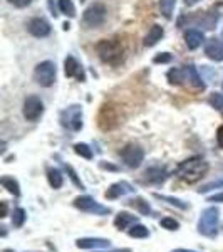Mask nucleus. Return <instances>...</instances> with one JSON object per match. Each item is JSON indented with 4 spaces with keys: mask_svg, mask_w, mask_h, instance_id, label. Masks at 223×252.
I'll return each instance as SVG.
<instances>
[{
    "mask_svg": "<svg viewBox=\"0 0 223 252\" xmlns=\"http://www.w3.org/2000/svg\"><path fill=\"white\" fill-rule=\"evenodd\" d=\"M208 172V163L201 157H193L181 161L176 168V175L186 184H195Z\"/></svg>",
    "mask_w": 223,
    "mask_h": 252,
    "instance_id": "f257e3e1",
    "label": "nucleus"
},
{
    "mask_svg": "<svg viewBox=\"0 0 223 252\" xmlns=\"http://www.w3.org/2000/svg\"><path fill=\"white\" fill-rule=\"evenodd\" d=\"M96 52L99 59L111 66H117L123 63L124 58V47L121 40L117 39H103L96 44Z\"/></svg>",
    "mask_w": 223,
    "mask_h": 252,
    "instance_id": "f03ea898",
    "label": "nucleus"
},
{
    "mask_svg": "<svg viewBox=\"0 0 223 252\" xmlns=\"http://www.w3.org/2000/svg\"><path fill=\"white\" fill-rule=\"evenodd\" d=\"M220 225V210L218 207H206L198 219V232L205 237H215Z\"/></svg>",
    "mask_w": 223,
    "mask_h": 252,
    "instance_id": "7ed1b4c3",
    "label": "nucleus"
},
{
    "mask_svg": "<svg viewBox=\"0 0 223 252\" xmlns=\"http://www.w3.org/2000/svg\"><path fill=\"white\" fill-rule=\"evenodd\" d=\"M56 74H57V69L52 61H42L34 69L35 83L42 88H51L56 83Z\"/></svg>",
    "mask_w": 223,
    "mask_h": 252,
    "instance_id": "20e7f679",
    "label": "nucleus"
},
{
    "mask_svg": "<svg viewBox=\"0 0 223 252\" xmlns=\"http://www.w3.org/2000/svg\"><path fill=\"white\" fill-rule=\"evenodd\" d=\"M104 20H106V7L101 2L89 5L83 14V24L87 29H97L99 26H103Z\"/></svg>",
    "mask_w": 223,
    "mask_h": 252,
    "instance_id": "39448f33",
    "label": "nucleus"
},
{
    "mask_svg": "<svg viewBox=\"0 0 223 252\" xmlns=\"http://www.w3.org/2000/svg\"><path fill=\"white\" fill-rule=\"evenodd\" d=\"M74 207L79 209L81 212L92 214V215H108L111 214V209L96 200V198L89 197V195H81L74 198Z\"/></svg>",
    "mask_w": 223,
    "mask_h": 252,
    "instance_id": "423d86ee",
    "label": "nucleus"
},
{
    "mask_svg": "<svg viewBox=\"0 0 223 252\" xmlns=\"http://www.w3.org/2000/svg\"><path fill=\"white\" fill-rule=\"evenodd\" d=\"M119 125V116H117V109L112 104H103L97 113V126L103 131H111Z\"/></svg>",
    "mask_w": 223,
    "mask_h": 252,
    "instance_id": "0eeeda50",
    "label": "nucleus"
},
{
    "mask_svg": "<svg viewBox=\"0 0 223 252\" xmlns=\"http://www.w3.org/2000/svg\"><path fill=\"white\" fill-rule=\"evenodd\" d=\"M119 157L123 160V163L129 166V168H138L144 160V150L136 143H128L119 152Z\"/></svg>",
    "mask_w": 223,
    "mask_h": 252,
    "instance_id": "6e6552de",
    "label": "nucleus"
},
{
    "mask_svg": "<svg viewBox=\"0 0 223 252\" xmlns=\"http://www.w3.org/2000/svg\"><path fill=\"white\" fill-rule=\"evenodd\" d=\"M22 113L24 118L30 123H35V121L40 120V116L44 115V103L40 101L39 96H27L24 99V106H22Z\"/></svg>",
    "mask_w": 223,
    "mask_h": 252,
    "instance_id": "1a4fd4ad",
    "label": "nucleus"
},
{
    "mask_svg": "<svg viewBox=\"0 0 223 252\" xmlns=\"http://www.w3.org/2000/svg\"><path fill=\"white\" fill-rule=\"evenodd\" d=\"M62 125L71 128L72 131H79L83 128V109H81V106H78V104L69 106L62 113Z\"/></svg>",
    "mask_w": 223,
    "mask_h": 252,
    "instance_id": "9d476101",
    "label": "nucleus"
},
{
    "mask_svg": "<svg viewBox=\"0 0 223 252\" xmlns=\"http://www.w3.org/2000/svg\"><path fill=\"white\" fill-rule=\"evenodd\" d=\"M136 189L133 187L129 182H116V184H112L109 189L106 190V193H104V197L109 198V200H114V198H119V197H124V195H129V193H135Z\"/></svg>",
    "mask_w": 223,
    "mask_h": 252,
    "instance_id": "9b49d317",
    "label": "nucleus"
},
{
    "mask_svg": "<svg viewBox=\"0 0 223 252\" xmlns=\"http://www.w3.org/2000/svg\"><path fill=\"white\" fill-rule=\"evenodd\" d=\"M27 31H29L34 37H47V35L51 34V24H49L46 19L35 17V19L29 20Z\"/></svg>",
    "mask_w": 223,
    "mask_h": 252,
    "instance_id": "f8f14e48",
    "label": "nucleus"
},
{
    "mask_svg": "<svg viewBox=\"0 0 223 252\" xmlns=\"http://www.w3.org/2000/svg\"><path fill=\"white\" fill-rule=\"evenodd\" d=\"M76 246L79 249H109L111 247V241L101 237H83L76 241Z\"/></svg>",
    "mask_w": 223,
    "mask_h": 252,
    "instance_id": "ddd939ff",
    "label": "nucleus"
},
{
    "mask_svg": "<svg viewBox=\"0 0 223 252\" xmlns=\"http://www.w3.org/2000/svg\"><path fill=\"white\" fill-rule=\"evenodd\" d=\"M64 72H66L67 78H78L79 81L86 79V74L83 71V66L76 61L72 56H67L66 61H64Z\"/></svg>",
    "mask_w": 223,
    "mask_h": 252,
    "instance_id": "4468645a",
    "label": "nucleus"
},
{
    "mask_svg": "<svg viewBox=\"0 0 223 252\" xmlns=\"http://www.w3.org/2000/svg\"><path fill=\"white\" fill-rule=\"evenodd\" d=\"M205 54L212 61H223V42L218 39H210L205 46Z\"/></svg>",
    "mask_w": 223,
    "mask_h": 252,
    "instance_id": "2eb2a0df",
    "label": "nucleus"
},
{
    "mask_svg": "<svg viewBox=\"0 0 223 252\" xmlns=\"http://www.w3.org/2000/svg\"><path fill=\"white\" fill-rule=\"evenodd\" d=\"M185 42L186 46H188V49H192V51H195V49H198L201 46V44L205 42V35L201 31L198 29H190L185 32Z\"/></svg>",
    "mask_w": 223,
    "mask_h": 252,
    "instance_id": "dca6fc26",
    "label": "nucleus"
},
{
    "mask_svg": "<svg viewBox=\"0 0 223 252\" xmlns=\"http://www.w3.org/2000/svg\"><path fill=\"white\" fill-rule=\"evenodd\" d=\"M138 222V217L129 212H119L116 215L114 219V227L117 230H126L128 227L135 225V223Z\"/></svg>",
    "mask_w": 223,
    "mask_h": 252,
    "instance_id": "f3484780",
    "label": "nucleus"
},
{
    "mask_svg": "<svg viewBox=\"0 0 223 252\" xmlns=\"http://www.w3.org/2000/svg\"><path fill=\"white\" fill-rule=\"evenodd\" d=\"M144 178L148 182H151V184H160V182H163L166 178V170L160 165L149 166V168L144 172Z\"/></svg>",
    "mask_w": 223,
    "mask_h": 252,
    "instance_id": "a211bd4d",
    "label": "nucleus"
},
{
    "mask_svg": "<svg viewBox=\"0 0 223 252\" xmlns=\"http://www.w3.org/2000/svg\"><path fill=\"white\" fill-rule=\"evenodd\" d=\"M185 72H186V79L190 81V84H192L193 88H196V89H205L203 79H201V76L198 74L196 67H195L193 64H188V66H185Z\"/></svg>",
    "mask_w": 223,
    "mask_h": 252,
    "instance_id": "6ab92c4d",
    "label": "nucleus"
},
{
    "mask_svg": "<svg viewBox=\"0 0 223 252\" xmlns=\"http://www.w3.org/2000/svg\"><path fill=\"white\" fill-rule=\"evenodd\" d=\"M163 34H165L163 27H161V26H153L151 29L148 31L146 37H144V46H146V47L156 46V44L161 40V37H163Z\"/></svg>",
    "mask_w": 223,
    "mask_h": 252,
    "instance_id": "aec40b11",
    "label": "nucleus"
},
{
    "mask_svg": "<svg viewBox=\"0 0 223 252\" xmlns=\"http://www.w3.org/2000/svg\"><path fill=\"white\" fill-rule=\"evenodd\" d=\"M153 197L158 198V200H161V202H166V204L171 205V207H176V209H180V210H188L190 209L188 202L181 200V198L169 197V195H161V193H153Z\"/></svg>",
    "mask_w": 223,
    "mask_h": 252,
    "instance_id": "412c9836",
    "label": "nucleus"
},
{
    "mask_svg": "<svg viewBox=\"0 0 223 252\" xmlns=\"http://www.w3.org/2000/svg\"><path fill=\"white\" fill-rule=\"evenodd\" d=\"M0 184H2V187L7 192L14 195V197H20V185L14 177H7L5 175V177L0 178Z\"/></svg>",
    "mask_w": 223,
    "mask_h": 252,
    "instance_id": "4be33fe9",
    "label": "nucleus"
},
{
    "mask_svg": "<svg viewBox=\"0 0 223 252\" xmlns=\"http://www.w3.org/2000/svg\"><path fill=\"white\" fill-rule=\"evenodd\" d=\"M47 182L54 190H57L64 184V177L57 168H47Z\"/></svg>",
    "mask_w": 223,
    "mask_h": 252,
    "instance_id": "5701e85b",
    "label": "nucleus"
},
{
    "mask_svg": "<svg viewBox=\"0 0 223 252\" xmlns=\"http://www.w3.org/2000/svg\"><path fill=\"white\" fill-rule=\"evenodd\" d=\"M168 81H169V84H173V86H180V84H183V81H186L185 69H178V67L169 69Z\"/></svg>",
    "mask_w": 223,
    "mask_h": 252,
    "instance_id": "b1692460",
    "label": "nucleus"
},
{
    "mask_svg": "<svg viewBox=\"0 0 223 252\" xmlns=\"http://www.w3.org/2000/svg\"><path fill=\"white\" fill-rule=\"evenodd\" d=\"M128 234H129V237H133V239H146V237H149V230H148V227L143 225V223H135V225H131L128 229Z\"/></svg>",
    "mask_w": 223,
    "mask_h": 252,
    "instance_id": "393cba45",
    "label": "nucleus"
},
{
    "mask_svg": "<svg viewBox=\"0 0 223 252\" xmlns=\"http://www.w3.org/2000/svg\"><path fill=\"white\" fill-rule=\"evenodd\" d=\"M26 219H27L26 210H24L22 207H17V209H14V212H12V225H14L15 229H20V227L24 225V222H26Z\"/></svg>",
    "mask_w": 223,
    "mask_h": 252,
    "instance_id": "a878e982",
    "label": "nucleus"
},
{
    "mask_svg": "<svg viewBox=\"0 0 223 252\" xmlns=\"http://www.w3.org/2000/svg\"><path fill=\"white\" fill-rule=\"evenodd\" d=\"M129 205H133L138 210V212L143 214V215H149V214H151V207H149V204L144 200V198H139V197L133 198V200H129Z\"/></svg>",
    "mask_w": 223,
    "mask_h": 252,
    "instance_id": "bb28decb",
    "label": "nucleus"
},
{
    "mask_svg": "<svg viewBox=\"0 0 223 252\" xmlns=\"http://www.w3.org/2000/svg\"><path fill=\"white\" fill-rule=\"evenodd\" d=\"M175 5H176V0H160V10L163 14V17L171 19Z\"/></svg>",
    "mask_w": 223,
    "mask_h": 252,
    "instance_id": "cd10ccee",
    "label": "nucleus"
},
{
    "mask_svg": "<svg viewBox=\"0 0 223 252\" xmlns=\"http://www.w3.org/2000/svg\"><path fill=\"white\" fill-rule=\"evenodd\" d=\"M59 10L69 17H76V7L72 0H59Z\"/></svg>",
    "mask_w": 223,
    "mask_h": 252,
    "instance_id": "c85d7f7f",
    "label": "nucleus"
},
{
    "mask_svg": "<svg viewBox=\"0 0 223 252\" xmlns=\"http://www.w3.org/2000/svg\"><path fill=\"white\" fill-rule=\"evenodd\" d=\"M208 103H210V106L215 108V109H218V111H222L223 109V94L222 93H212L208 97Z\"/></svg>",
    "mask_w": 223,
    "mask_h": 252,
    "instance_id": "c756f323",
    "label": "nucleus"
},
{
    "mask_svg": "<svg viewBox=\"0 0 223 252\" xmlns=\"http://www.w3.org/2000/svg\"><path fill=\"white\" fill-rule=\"evenodd\" d=\"M74 152L78 153L79 157L86 158V160H92V150L89 148L86 143H78L74 145Z\"/></svg>",
    "mask_w": 223,
    "mask_h": 252,
    "instance_id": "7c9ffc66",
    "label": "nucleus"
},
{
    "mask_svg": "<svg viewBox=\"0 0 223 252\" xmlns=\"http://www.w3.org/2000/svg\"><path fill=\"white\" fill-rule=\"evenodd\" d=\"M160 225L163 227V229H166V230H178V229H180V222L175 220V219H171V217L161 219Z\"/></svg>",
    "mask_w": 223,
    "mask_h": 252,
    "instance_id": "2f4dec72",
    "label": "nucleus"
},
{
    "mask_svg": "<svg viewBox=\"0 0 223 252\" xmlns=\"http://www.w3.org/2000/svg\"><path fill=\"white\" fill-rule=\"evenodd\" d=\"M64 166H66V172H67V175H69V178H71V180H72V184H74L76 187H78V189L83 190V189H84V184H83V182H81V178L78 177V173H76V170L72 168L71 165H64Z\"/></svg>",
    "mask_w": 223,
    "mask_h": 252,
    "instance_id": "473e14b6",
    "label": "nucleus"
},
{
    "mask_svg": "<svg viewBox=\"0 0 223 252\" xmlns=\"http://www.w3.org/2000/svg\"><path fill=\"white\" fill-rule=\"evenodd\" d=\"M215 189H223V177L218 178V180H213V182H210V184L203 185L200 190H198V192L206 193V192H212V190H215Z\"/></svg>",
    "mask_w": 223,
    "mask_h": 252,
    "instance_id": "72a5a7b5",
    "label": "nucleus"
},
{
    "mask_svg": "<svg viewBox=\"0 0 223 252\" xmlns=\"http://www.w3.org/2000/svg\"><path fill=\"white\" fill-rule=\"evenodd\" d=\"M171 59H173L171 54H168V52H163V54L155 56L153 63H155V64H166V63H171Z\"/></svg>",
    "mask_w": 223,
    "mask_h": 252,
    "instance_id": "f704fd0d",
    "label": "nucleus"
},
{
    "mask_svg": "<svg viewBox=\"0 0 223 252\" xmlns=\"http://www.w3.org/2000/svg\"><path fill=\"white\" fill-rule=\"evenodd\" d=\"M9 3L17 7V9H26V7H29L32 3V0H9Z\"/></svg>",
    "mask_w": 223,
    "mask_h": 252,
    "instance_id": "c9c22d12",
    "label": "nucleus"
},
{
    "mask_svg": "<svg viewBox=\"0 0 223 252\" xmlns=\"http://www.w3.org/2000/svg\"><path fill=\"white\" fill-rule=\"evenodd\" d=\"M99 166H101V168H103V170H111V172H117V170H119V168H117L116 165L106 163V161H101V163H99Z\"/></svg>",
    "mask_w": 223,
    "mask_h": 252,
    "instance_id": "e433bc0d",
    "label": "nucleus"
},
{
    "mask_svg": "<svg viewBox=\"0 0 223 252\" xmlns=\"http://www.w3.org/2000/svg\"><path fill=\"white\" fill-rule=\"evenodd\" d=\"M208 202H220V204H223V192L215 193V195H212V197H208Z\"/></svg>",
    "mask_w": 223,
    "mask_h": 252,
    "instance_id": "4c0bfd02",
    "label": "nucleus"
},
{
    "mask_svg": "<svg viewBox=\"0 0 223 252\" xmlns=\"http://www.w3.org/2000/svg\"><path fill=\"white\" fill-rule=\"evenodd\" d=\"M217 141H218V145L223 148V125L218 128V131H217Z\"/></svg>",
    "mask_w": 223,
    "mask_h": 252,
    "instance_id": "58836bf2",
    "label": "nucleus"
},
{
    "mask_svg": "<svg viewBox=\"0 0 223 252\" xmlns=\"http://www.w3.org/2000/svg\"><path fill=\"white\" fill-rule=\"evenodd\" d=\"M0 217H7V202L5 200L2 202V214H0Z\"/></svg>",
    "mask_w": 223,
    "mask_h": 252,
    "instance_id": "ea45409f",
    "label": "nucleus"
},
{
    "mask_svg": "<svg viewBox=\"0 0 223 252\" xmlns=\"http://www.w3.org/2000/svg\"><path fill=\"white\" fill-rule=\"evenodd\" d=\"M94 252H133L131 249H112V251H94Z\"/></svg>",
    "mask_w": 223,
    "mask_h": 252,
    "instance_id": "a19ab883",
    "label": "nucleus"
},
{
    "mask_svg": "<svg viewBox=\"0 0 223 252\" xmlns=\"http://www.w3.org/2000/svg\"><path fill=\"white\" fill-rule=\"evenodd\" d=\"M171 252H198V251H193V249H175Z\"/></svg>",
    "mask_w": 223,
    "mask_h": 252,
    "instance_id": "79ce46f5",
    "label": "nucleus"
},
{
    "mask_svg": "<svg viewBox=\"0 0 223 252\" xmlns=\"http://www.w3.org/2000/svg\"><path fill=\"white\" fill-rule=\"evenodd\" d=\"M200 0H185V3L186 5H195V3H198Z\"/></svg>",
    "mask_w": 223,
    "mask_h": 252,
    "instance_id": "37998d69",
    "label": "nucleus"
},
{
    "mask_svg": "<svg viewBox=\"0 0 223 252\" xmlns=\"http://www.w3.org/2000/svg\"><path fill=\"white\" fill-rule=\"evenodd\" d=\"M222 35H223V34H222Z\"/></svg>",
    "mask_w": 223,
    "mask_h": 252,
    "instance_id": "c03bdc74",
    "label": "nucleus"
}]
</instances>
